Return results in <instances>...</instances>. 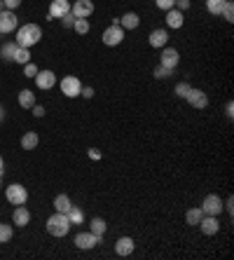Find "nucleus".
<instances>
[{"label":"nucleus","instance_id":"f257e3e1","mask_svg":"<svg viewBox=\"0 0 234 260\" xmlns=\"http://www.w3.org/2000/svg\"><path fill=\"white\" fill-rule=\"evenodd\" d=\"M42 40V28L38 24H24L19 26L17 30H14V43L19 45V47H33V45H38Z\"/></svg>","mask_w":234,"mask_h":260},{"label":"nucleus","instance_id":"f03ea898","mask_svg":"<svg viewBox=\"0 0 234 260\" xmlns=\"http://www.w3.org/2000/svg\"><path fill=\"white\" fill-rule=\"evenodd\" d=\"M47 232L52 237H56V239H61V237H66L68 232H71V220H68V213H52V216L47 218Z\"/></svg>","mask_w":234,"mask_h":260},{"label":"nucleus","instance_id":"7ed1b4c3","mask_svg":"<svg viewBox=\"0 0 234 260\" xmlns=\"http://www.w3.org/2000/svg\"><path fill=\"white\" fill-rule=\"evenodd\" d=\"M59 87H61V94L68 99H78L80 91H82V82H80L78 75H66V78H61Z\"/></svg>","mask_w":234,"mask_h":260},{"label":"nucleus","instance_id":"20e7f679","mask_svg":"<svg viewBox=\"0 0 234 260\" xmlns=\"http://www.w3.org/2000/svg\"><path fill=\"white\" fill-rule=\"evenodd\" d=\"M124 33H126V30L122 28L120 24H110L108 28L103 30L101 40H103V45H106V47H117V45L124 40Z\"/></svg>","mask_w":234,"mask_h":260},{"label":"nucleus","instance_id":"39448f33","mask_svg":"<svg viewBox=\"0 0 234 260\" xmlns=\"http://www.w3.org/2000/svg\"><path fill=\"white\" fill-rule=\"evenodd\" d=\"M5 197L12 206L26 204V200H28V190H26L21 183H12V185H7L5 188Z\"/></svg>","mask_w":234,"mask_h":260},{"label":"nucleus","instance_id":"423d86ee","mask_svg":"<svg viewBox=\"0 0 234 260\" xmlns=\"http://www.w3.org/2000/svg\"><path fill=\"white\" fill-rule=\"evenodd\" d=\"M19 28V17L14 10H3L0 12V36H7V33H14Z\"/></svg>","mask_w":234,"mask_h":260},{"label":"nucleus","instance_id":"0eeeda50","mask_svg":"<svg viewBox=\"0 0 234 260\" xmlns=\"http://www.w3.org/2000/svg\"><path fill=\"white\" fill-rule=\"evenodd\" d=\"M101 244V237L94 235V232H78L75 235V246L80 251H91V248H96Z\"/></svg>","mask_w":234,"mask_h":260},{"label":"nucleus","instance_id":"6e6552de","mask_svg":"<svg viewBox=\"0 0 234 260\" xmlns=\"http://www.w3.org/2000/svg\"><path fill=\"white\" fill-rule=\"evenodd\" d=\"M202 211H204V216H220L222 213V200L220 194H206L204 202H202Z\"/></svg>","mask_w":234,"mask_h":260},{"label":"nucleus","instance_id":"1a4fd4ad","mask_svg":"<svg viewBox=\"0 0 234 260\" xmlns=\"http://www.w3.org/2000/svg\"><path fill=\"white\" fill-rule=\"evenodd\" d=\"M71 12L75 14V19H89L94 14V0H73Z\"/></svg>","mask_w":234,"mask_h":260},{"label":"nucleus","instance_id":"9d476101","mask_svg":"<svg viewBox=\"0 0 234 260\" xmlns=\"http://www.w3.org/2000/svg\"><path fill=\"white\" fill-rule=\"evenodd\" d=\"M159 63H162L164 68H171V71H176V68H178V63H180V52L176 47H162Z\"/></svg>","mask_w":234,"mask_h":260},{"label":"nucleus","instance_id":"9b49d317","mask_svg":"<svg viewBox=\"0 0 234 260\" xmlns=\"http://www.w3.org/2000/svg\"><path fill=\"white\" fill-rule=\"evenodd\" d=\"M197 228L202 230V235L213 237V235L220 232V220H218V216H202V220H199Z\"/></svg>","mask_w":234,"mask_h":260},{"label":"nucleus","instance_id":"f8f14e48","mask_svg":"<svg viewBox=\"0 0 234 260\" xmlns=\"http://www.w3.org/2000/svg\"><path fill=\"white\" fill-rule=\"evenodd\" d=\"M185 101L192 106V108H197V110H204L206 106H209V94L206 91H202V89H190L187 91V96H185Z\"/></svg>","mask_w":234,"mask_h":260},{"label":"nucleus","instance_id":"ddd939ff","mask_svg":"<svg viewBox=\"0 0 234 260\" xmlns=\"http://www.w3.org/2000/svg\"><path fill=\"white\" fill-rule=\"evenodd\" d=\"M71 12V0H49V12H47V19H61L63 14Z\"/></svg>","mask_w":234,"mask_h":260},{"label":"nucleus","instance_id":"4468645a","mask_svg":"<svg viewBox=\"0 0 234 260\" xmlns=\"http://www.w3.org/2000/svg\"><path fill=\"white\" fill-rule=\"evenodd\" d=\"M33 80H36V87L38 89H42V91L52 89V87L56 85V75L52 71H38V75Z\"/></svg>","mask_w":234,"mask_h":260},{"label":"nucleus","instance_id":"2eb2a0df","mask_svg":"<svg viewBox=\"0 0 234 260\" xmlns=\"http://www.w3.org/2000/svg\"><path fill=\"white\" fill-rule=\"evenodd\" d=\"M28 223H30V211L28 209H26L24 204L14 206V211H12V225L14 228H26Z\"/></svg>","mask_w":234,"mask_h":260},{"label":"nucleus","instance_id":"dca6fc26","mask_svg":"<svg viewBox=\"0 0 234 260\" xmlns=\"http://www.w3.org/2000/svg\"><path fill=\"white\" fill-rule=\"evenodd\" d=\"M133 248H136V242H133L131 237H120L117 242H115V253L126 258V255L133 253Z\"/></svg>","mask_w":234,"mask_h":260},{"label":"nucleus","instance_id":"f3484780","mask_svg":"<svg viewBox=\"0 0 234 260\" xmlns=\"http://www.w3.org/2000/svg\"><path fill=\"white\" fill-rule=\"evenodd\" d=\"M148 43H150V47H155V49L166 47V43H169V30L166 28H155L150 33V38H148Z\"/></svg>","mask_w":234,"mask_h":260},{"label":"nucleus","instance_id":"a211bd4d","mask_svg":"<svg viewBox=\"0 0 234 260\" xmlns=\"http://www.w3.org/2000/svg\"><path fill=\"white\" fill-rule=\"evenodd\" d=\"M183 24H185V14L176 10V7H171L166 12V26L169 28H183Z\"/></svg>","mask_w":234,"mask_h":260},{"label":"nucleus","instance_id":"6ab92c4d","mask_svg":"<svg viewBox=\"0 0 234 260\" xmlns=\"http://www.w3.org/2000/svg\"><path fill=\"white\" fill-rule=\"evenodd\" d=\"M138 24H141V17H138L136 12H126V14H122L120 17V26L124 30H136Z\"/></svg>","mask_w":234,"mask_h":260},{"label":"nucleus","instance_id":"aec40b11","mask_svg":"<svg viewBox=\"0 0 234 260\" xmlns=\"http://www.w3.org/2000/svg\"><path fill=\"white\" fill-rule=\"evenodd\" d=\"M19 106L26 110H30L33 106H36V94H33V89H21L19 91Z\"/></svg>","mask_w":234,"mask_h":260},{"label":"nucleus","instance_id":"412c9836","mask_svg":"<svg viewBox=\"0 0 234 260\" xmlns=\"http://www.w3.org/2000/svg\"><path fill=\"white\" fill-rule=\"evenodd\" d=\"M38 143H40V136H38L36 132H26L24 136H21V148H24V150H36Z\"/></svg>","mask_w":234,"mask_h":260},{"label":"nucleus","instance_id":"4be33fe9","mask_svg":"<svg viewBox=\"0 0 234 260\" xmlns=\"http://www.w3.org/2000/svg\"><path fill=\"white\" fill-rule=\"evenodd\" d=\"M106 230H108V223H106L101 216H94V218L89 220V232H94V235L103 237V235H106Z\"/></svg>","mask_w":234,"mask_h":260},{"label":"nucleus","instance_id":"5701e85b","mask_svg":"<svg viewBox=\"0 0 234 260\" xmlns=\"http://www.w3.org/2000/svg\"><path fill=\"white\" fill-rule=\"evenodd\" d=\"M71 206H73V202H71V197H68V194H56V197H54V209H56V211L68 213V211H71Z\"/></svg>","mask_w":234,"mask_h":260},{"label":"nucleus","instance_id":"b1692460","mask_svg":"<svg viewBox=\"0 0 234 260\" xmlns=\"http://www.w3.org/2000/svg\"><path fill=\"white\" fill-rule=\"evenodd\" d=\"M17 49H19L17 43H5L3 47H0V56H3L5 61H14V54H17Z\"/></svg>","mask_w":234,"mask_h":260},{"label":"nucleus","instance_id":"393cba45","mask_svg":"<svg viewBox=\"0 0 234 260\" xmlns=\"http://www.w3.org/2000/svg\"><path fill=\"white\" fill-rule=\"evenodd\" d=\"M68 220L71 225H82L84 223V211L80 206H71V211H68Z\"/></svg>","mask_w":234,"mask_h":260},{"label":"nucleus","instance_id":"a878e982","mask_svg":"<svg viewBox=\"0 0 234 260\" xmlns=\"http://www.w3.org/2000/svg\"><path fill=\"white\" fill-rule=\"evenodd\" d=\"M202 216H204V211H202V206H197V209H190V211L185 213V223H187V225H199Z\"/></svg>","mask_w":234,"mask_h":260},{"label":"nucleus","instance_id":"bb28decb","mask_svg":"<svg viewBox=\"0 0 234 260\" xmlns=\"http://www.w3.org/2000/svg\"><path fill=\"white\" fill-rule=\"evenodd\" d=\"M89 28H91L89 19H75V24H73V30H75L78 36H87V33H89Z\"/></svg>","mask_w":234,"mask_h":260},{"label":"nucleus","instance_id":"cd10ccee","mask_svg":"<svg viewBox=\"0 0 234 260\" xmlns=\"http://www.w3.org/2000/svg\"><path fill=\"white\" fill-rule=\"evenodd\" d=\"M14 235V225L10 223H0V244H7Z\"/></svg>","mask_w":234,"mask_h":260},{"label":"nucleus","instance_id":"c85d7f7f","mask_svg":"<svg viewBox=\"0 0 234 260\" xmlns=\"http://www.w3.org/2000/svg\"><path fill=\"white\" fill-rule=\"evenodd\" d=\"M227 0H206V10H209V14H216V17H220L222 12V5H225Z\"/></svg>","mask_w":234,"mask_h":260},{"label":"nucleus","instance_id":"c756f323","mask_svg":"<svg viewBox=\"0 0 234 260\" xmlns=\"http://www.w3.org/2000/svg\"><path fill=\"white\" fill-rule=\"evenodd\" d=\"M220 17L227 21V24H232L234 21V3L232 0H227L225 5H222V12H220Z\"/></svg>","mask_w":234,"mask_h":260},{"label":"nucleus","instance_id":"7c9ffc66","mask_svg":"<svg viewBox=\"0 0 234 260\" xmlns=\"http://www.w3.org/2000/svg\"><path fill=\"white\" fill-rule=\"evenodd\" d=\"M28 61H30V49L28 47H19L17 54H14V63H21V66H24V63H28Z\"/></svg>","mask_w":234,"mask_h":260},{"label":"nucleus","instance_id":"2f4dec72","mask_svg":"<svg viewBox=\"0 0 234 260\" xmlns=\"http://www.w3.org/2000/svg\"><path fill=\"white\" fill-rule=\"evenodd\" d=\"M152 75H155L157 80H169L171 75H174V71H171V68H164L162 63H159V66H157L155 71H152Z\"/></svg>","mask_w":234,"mask_h":260},{"label":"nucleus","instance_id":"473e14b6","mask_svg":"<svg viewBox=\"0 0 234 260\" xmlns=\"http://www.w3.org/2000/svg\"><path fill=\"white\" fill-rule=\"evenodd\" d=\"M38 71H40V68H38L36 63H33V61H28V63H24V75H26V78H30V80H33V78H36V75H38Z\"/></svg>","mask_w":234,"mask_h":260},{"label":"nucleus","instance_id":"72a5a7b5","mask_svg":"<svg viewBox=\"0 0 234 260\" xmlns=\"http://www.w3.org/2000/svg\"><path fill=\"white\" fill-rule=\"evenodd\" d=\"M190 89H192V87L187 85V82H178L174 91H176V96H178V99H185V96H187V91H190Z\"/></svg>","mask_w":234,"mask_h":260},{"label":"nucleus","instance_id":"f704fd0d","mask_svg":"<svg viewBox=\"0 0 234 260\" xmlns=\"http://www.w3.org/2000/svg\"><path fill=\"white\" fill-rule=\"evenodd\" d=\"M73 24H75V14L73 12H68V14L61 17V26H63V28H73Z\"/></svg>","mask_w":234,"mask_h":260},{"label":"nucleus","instance_id":"c9c22d12","mask_svg":"<svg viewBox=\"0 0 234 260\" xmlns=\"http://www.w3.org/2000/svg\"><path fill=\"white\" fill-rule=\"evenodd\" d=\"M174 3H176V0H155L157 10H164V12H169V10L174 7Z\"/></svg>","mask_w":234,"mask_h":260},{"label":"nucleus","instance_id":"e433bc0d","mask_svg":"<svg viewBox=\"0 0 234 260\" xmlns=\"http://www.w3.org/2000/svg\"><path fill=\"white\" fill-rule=\"evenodd\" d=\"M190 5H192L190 0H176V3H174V7H176V10H180V12H185V10H190Z\"/></svg>","mask_w":234,"mask_h":260},{"label":"nucleus","instance_id":"4c0bfd02","mask_svg":"<svg viewBox=\"0 0 234 260\" xmlns=\"http://www.w3.org/2000/svg\"><path fill=\"white\" fill-rule=\"evenodd\" d=\"M3 3H5V10H14L17 12V7H21L24 0H3Z\"/></svg>","mask_w":234,"mask_h":260},{"label":"nucleus","instance_id":"58836bf2","mask_svg":"<svg viewBox=\"0 0 234 260\" xmlns=\"http://www.w3.org/2000/svg\"><path fill=\"white\" fill-rule=\"evenodd\" d=\"M30 110H33V115H36L38 120H40V117H45V113H47V110H45V106H40V103H36Z\"/></svg>","mask_w":234,"mask_h":260},{"label":"nucleus","instance_id":"ea45409f","mask_svg":"<svg viewBox=\"0 0 234 260\" xmlns=\"http://www.w3.org/2000/svg\"><path fill=\"white\" fill-rule=\"evenodd\" d=\"M80 96L91 99V96H94V89H91V87H84V85H82V91H80Z\"/></svg>","mask_w":234,"mask_h":260},{"label":"nucleus","instance_id":"a19ab883","mask_svg":"<svg viewBox=\"0 0 234 260\" xmlns=\"http://www.w3.org/2000/svg\"><path fill=\"white\" fill-rule=\"evenodd\" d=\"M225 113H227V117H229V120H232V117H234V103H232V101H229L227 106H225Z\"/></svg>","mask_w":234,"mask_h":260},{"label":"nucleus","instance_id":"79ce46f5","mask_svg":"<svg viewBox=\"0 0 234 260\" xmlns=\"http://www.w3.org/2000/svg\"><path fill=\"white\" fill-rule=\"evenodd\" d=\"M89 157L91 159H101V152H98L96 148H89Z\"/></svg>","mask_w":234,"mask_h":260},{"label":"nucleus","instance_id":"37998d69","mask_svg":"<svg viewBox=\"0 0 234 260\" xmlns=\"http://www.w3.org/2000/svg\"><path fill=\"white\" fill-rule=\"evenodd\" d=\"M5 171V159H3V155H0V174Z\"/></svg>","mask_w":234,"mask_h":260},{"label":"nucleus","instance_id":"c03bdc74","mask_svg":"<svg viewBox=\"0 0 234 260\" xmlns=\"http://www.w3.org/2000/svg\"><path fill=\"white\" fill-rule=\"evenodd\" d=\"M5 120V108H3V106H0V122Z\"/></svg>","mask_w":234,"mask_h":260},{"label":"nucleus","instance_id":"a18cd8bd","mask_svg":"<svg viewBox=\"0 0 234 260\" xmlns=\"http://www.w3.org/2000/svg\"><path fill=\"white\" fill-rule=\"evenodd\" d=\"M3 10H5V3H3V0H0V12H3Z\"/></svg>","mask_w":234,"mask_h":260},{"label":"nucleus","instance_id":"49530a36","mask_svg":"<svg viewBox=\"0 0 234 260\" xmlns=\"http://www.w3.org/2000/svg\"><path fill=\"white\" fill-rule=\"evenodd\" d=\"M0 188H3V174H0Z\"/></svg>","mask_w":234,"mask_h":260},{"label":"nucleus","instance_id":"de8ad7c7","mask_svg":"<svg viewBox=\"0 0 234 260\" xmlns=\"http://www.w3.org/2000/svg\"><path fill=\"white\" fill-rule=\"evenodd\" d=\"M71 3H73V0H71Z\"/></svg>","mask_w":234,"mask_h":260}]
</instances>
